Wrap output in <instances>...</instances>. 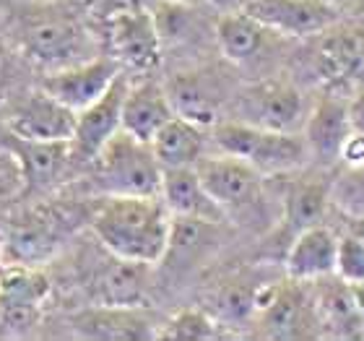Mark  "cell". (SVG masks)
Listing matches in <instances>:
<instances>
[{"mask_svg":"<svg viewBox=\"0 0 364 341\" xmlns=\"http://www.w3.org/2000/svg\"><path fill=\"white\" fill-rule=\"evenodd\" d=\"M89 224L109 256L149 266L167 256L172 214L159 196H105Z\"/></svg>","mask_w":364,"mask_h":341,"instance_id":"obj_1","label":"cell"},{"mask_svg":"<svg viewBox=\"0 0 364 341\" xmlns=\"http://www.w3.org/2000/svg\"><path fill=\"white\" fill-rule=\"evenodd\" d=\"M94 180L105 196H159L161 167L151 144L117 130L91 159Z\"/></svg>","mask_w":364,"mask_h":341,"instance_id":"obj_2","label":"cell"},{"mask_svg":"<svg viewBox=\"0 0 364 341\" xmlns=\"http://www.w3.org/2000/svg\"><path fill=\"white\" fill-rule=\"evenodd\" d=\"M213 144L221 154H232L237 159L258 169L260 174H281L302 167L310 157L307 144L296 133L268 130L242 120H229L213 128Z\"/></svg>","mask_w":364,"mask_h":341,"instance_id":"obj_3","label":"cell"},{"mask_svg":"<svg viewBox=\"0 0 364 341\" xmlns=\"http://www.w3.org/2000/svg\"><path fill=\"white\" fill-rule=\"evenodd\" d=\"M21 47L29 61L55 70L94 58V42L86 26L63 11L31 16L21 29Z\"/></svg>","mask_w":364,"mask_h":341,"instance_id":"obj_4","label":"cell"},{"mask_svg":"<svg viewBox=\"0 0 364 341\" xmlns=\"http://www.w3.org/2000/svg\"><path fill=\"white\" fill-rule=\"evenodd\" d=\"M109 53L120 65L130 70H154L161 61V39L151 11L120 8L107 21Z\"/></svg>","mask_w":364,"mask_h":341,"instance_id":"obj_5","label":"cell"},{"mask_svg":"<svg viewBox=\"0 0 364 341\" xmlns=\"http://www.w3.org/2000/svg\"><path fill=\"white\" fill-rule=\"evenodd\" d=\"M196 172L203 182L205 193L216 201L221 211H242L260 198L263 174L247 164L245 159H237L232 154L219 157H200L196 162Z\"/></svg>","mask_w":364,"mask_h":341,"instance_id":"obj_6","label":"cell"},{"mask_svg":"<svg viewBox=\"0 0 364 341\" xmlns=\"http://www.w3.org/2000/svg\"><path fill=\"white\" fill-rule=\"evenodd\" d=\"M122 65L114 61L112 55H94L89 61L73 63L65 68L53 70L42 81V91L55 97L60 105L70 107L73 112L89 107L94 99H99L109 89Z\"/></svg>","mask_w":364,"mask_h":341,"instance_id":"obj_7","label":"cell"},{"mask_svg":"<svg viewBox=\"0 0 364 341\" xmlns=\"http://www.w3.org/2000/svg\"><path fill=\"white\" fill-rule=\"evenodd\" d=\"M50 297V281L31 266H16L0 276V323L11 334H29L42 318V305Z\"/></svg>","mask_w":364,"mask_h":341,"instance_id":"obj_8","label":"cell"},{"mask_svg":"<svg viewBox=\"0 0 364 341\" xmlns=\"http://www.w3.org/2000/svg\"><path fill=\"white\" fill-rule=\"evenodd\" d=\"M128 91V78L117 73L109 89L89 107L76 112V128L70 138V157L78 162H91L99 149L122 128V99Z\"/></svg>","mask_w":364,"mask_h":341,"instance_id":"obj_9","label":"cell"},{"mask_svg":"<svg viewBox=\"0 0 364 341\" xmlns=\"http://www.w3.org/2000/svg\"><path fill=\"white\" fill-rule=\"evenodd\" d=\"M240 112L242 122L296 133V128L304 125V97L289 81H260L242 94Z\"/></svg>","mask_w":364,"mask_h":341,"instance_id":"obj_10","label":"cell"},{"mask_svg":"<svg viewBox=\"0 0 364 341\" xmlns=\"http://www.w3.org/2000/svg\"><path fill=\"white\" fill-rule=\"evenodd\" d=\"M242 11L284 37L323 34L336 21V8L326 0H247Z\"/></svg>","mask_w":364,"mask_h":341,"instance_id":"obj_11","label":"cell"},{"mask_svg":"<svg viewBox=\"0 0 364 341\" xmlns=\"http://www.w3.org/2000/svg\"><path fill=\"white\" fill-rule=\"evenodd\" d=\"M73 128H76V112L60 105L47 91L26 97L8 115V133L29 141H70Z\"/></svg>","mask_w":364,"mask_h":341,"instance_id":"obj_12","label":"cell"},{"mask_svg":"<svg viewBox=\"0 0 364 341\" xmlns=\"http://www.w3.org/2000/svg\"><path fill=\"white\" fill-rule=\"evenodd\" d=\"M351 133L349 122V102L338 94H326L318 99L312 112L304 117V144L310 157L323 164L338 162L341 146Z\"/></svg>","mask_w":364,"mask_h":341,"instance_id":"obj_13","label":"cell"},{"mask_svg":"<svg viewBox=\"0 0 364 341\" xmlns=\"http://www.w3.org/2000/svg\"><path fill=\"white\" fill-rule=\"evenodd\" d=\"M338 237L333 229L315 224L296 232L287 251V273L291 281H320L336 273Z\"/></svg>","mask_w":364,"mask_h":341,"instance_id":"obj_14","label":"cell"},{"mask_svg":"<svg viewBox=\"0 0 364 341\" xmlns=\"http://www.w3.org/2000/svg\"><path fill=\"white\" fill-rule=\"evenodd\" d=\"M78 336L97 341H144L156 339L154 323L138 308H120V305H97L78 313L73 318Z\"/></svg>","mask_w":364,"mask_h":341,"instance_id":"obj_15","label":"cell"},{"mask_svg":"<svg viewBox=\"0 0 364 341\" xmlns=\"http://www.w3.org/2000/svg\"><path fill=\"white\" fill-rule=\"evenodd\" d=\"M169 117H175V110L167 97V89L159 81L149 78L141 84H128L125 99H122V130L125 133L149 144Z\"/></svg>","mask_w":364,"mask_h":341,"instance_id":"obj_16","label":"cell"},{"mask_svg":"<svg viewBox=\"0 0 364 341\" xmlns=\"http://www.w3.org/2000/svg\"><path fill=\"white\" fill-rule=\"evenodd\" d=\"M159 198L172 216H190V219L216 221V224L227 216L216 206V201L205 193L196 167L161 169Z\"/></svg>","mask_w":364,"mask_h":341,"instance_id":"obj_17","label":"cell"},{"mask_svg":"<svg viewBox=\"0 0 364 341\" xmlns=\"http://www.w3.org/2000/svg\"><path fill=\"white\" fill-rule=\"evenodd\" d=\"M149 268H151L149 263L112 256V263L102 266V271H97L94 276L97 305L138 308L149 289Z\"/></svg>","mask_w":364,"mask_h":341,"instance_id":"obj_18","label":"cell"},{"mask_svg":"<svg viewBox=\"0 0 364 341\" xmlns=\"http://www.w3.org/2000/svg\"><path fill=\"white\" fill-rule=\"evenodd\" d=\"M260 326L273 339H299L307 336L312 323V310L304 292L296 284H276L271 303L260 313H255Z\"/></svg>","mask_w":364,"mask_h":341,"instance_id":"obj_19","label":"cell"},{"mask_svg":"<svg viewBox=\"0 0 364 341\" xmlns=\"http://www.w3.org/2000/svg\"><path fill=\"white\" fill-rule=\"evenodd\" d=\"M149 144L161 169L196 167V162L203 157L205 128L175 115L156 130V136Z\"/></svg>","mask_w":364,"mask_h":341,"instance_id":"obj_20","label":"cell"},{"mask_svg":"<svg viewBox=\"0 0 364 341\" xmlns=\"http://www.w3.org/2000/svg\"><path fill=\"white\" fill-rule=\"evenodd\" d=\"M8 149L16 157L21 174L29 188L53 182L63 167L68 164L70 157V141H29L8 133Z\"/></svg>","mask_w":364,"mask_h":341,"instance_id":"obj_21","label":"cell"},{"mask_svg":"<svg viewBox=\"0 0 364 341\" xmlns=\"http://www.w3.org/2000/svg\"><path fill=\"white\" fill-rule=\"evenodd\" d=\"M326 37L320 39L315 65L320 78L328 86H341L357 76L364 65V42L357 37V31H323Z\"/></svg>","mask_w":364,"mask_h":341,"instance_id":"obj_22","label":"cell"},{"mask_svg":"<svg viewBox=\"0 0 364 341\" xmlns=\"http://www.w3.org/2000/svg\"><path fill=\"white\" fill-rule=\"evenodd\" d=\"M216 45L221 55L232 63H252L263 50H266L268 39L273 31L255 21L252 16L245 11H229L216 19Z\"/></svg>","mask_w":364,"mask_h":341,"instance_id":"obj_23","label":"cell"},{"mask_svg":"<svg viewBox=\"0 0 364 341\" xmlns=\"http://www.w3.org/2000/svg\"><path fill=\"white\" fill-rule=\"evenodd\" d=\"M164 89H167L175 115L196 122L200 128L216 125L221 99L216 86L208 78H203V73H177L175 78H169Z\"/></svg>","mask_w":364,"mask_h":341,"instance_id":"obj_24","label":"cell"},{"mask_svg":"<svg viewBox=\"0 0 364 341\" xmlns=\"http://www.w3.org/2000/svg\"><path fill=\"white\" fill-rule=\"evenodd\" d=\"M328 204H331V188L323 180L302 177L291 182L284 196V224L294 235L307 227L323 224Z\"/></svg>","mask_w":364,"mask_h":341,"instance_id":"obj_25","label":"cell"},{"mask_svg":"<svg viewBox=\"0 0 364 341\" xmlns=\"http://www.w3.org/2000/svg\"><path fill=\"white\" fill-rule=\"evenodd\" d=\"M55 235L50 224L34 219L31 224H23V227H16L11 232V240H8V248L14 251L16 261H23L26 266H31V261H42L47 253L53 251Z\"/></svg>","mask_w":364,"mask_h":341,"instance_id":"obj_26","label":"cell"},{"mask_svg":"<svg viewBox=\"0 0 364 341\" xmlns=\"http://www.w3.org/2000/svg\"><path fill=\"white\" fill-rule=\"evenodd\" d=\"M219 336V323L203 310H182L167 326L161 328L156 339L172 341H208Z\"/></svg>","mask_w":364,"mask_h":341,"instance_id":"obj_27","label":"cell"},{"mask_svg":"<svg viewBox=\"0 0 364 341\" xmlns=\"http://www.w3.org/2000/svg\"><path fill=\"white\" fill-rule=\"evenodd\" d=\"M331 201L338 204V209L354 216H364V164L359 167H343L338 180L331 185Z\"/></svg>","mask_w":364,"mask_h":341,"instance_id":"obj_28","label":"cell"},{"mask_svg":"<svg viewBox=\"0 0 364 341\" xmlns=\"http://www.w3.org/2000/svg\"><path fill=\"white\" fill-rule=\"evenodd\" d=\"M336 273L349 284L364 281V243L354 232L338 237V253H336Z\"/></svg>","mask_w":364,"mask_h":341,"instance_id":"obj_29","label":"cell"},{"mask_svg":"<svg viewBox=\"0 0 364 341\" xmlns=\"http://www.w3.org/2000/svg\"><path fill=\"white\" fill-rule=\"evenodd\" d=\"M338 162H341L343 167H359V164H364V133L351 130L341 146Z\"/></svg>","mask_w":364,"mask_h":341,"instance_id":"obj_30","label":"cell"},{"mask_svg":"<svg viewBox=\"0 0 364 341\" xmlns=\"http://www.w3.org/2000/svg\"><path fill=\"white\" fill-rule=\"evenodd\" d=\"M349 122H351V130L364 133V91L349 102Z\"/></svg>","mask_w":364,"mask_h":341,"instance_id":"obj_31","label":"cell"},{"mask_svg":"<svg viewBox=\"0 0 364 341\" xmlns=\"http://www.w3.org/2000/svg\"><path fill=\"white\" fill-rule=\"evenodd\" d=\"M205 3H211L213 8H219L221 14H229V11H242V6L247 0H205Z\"/></svg>","mask_w":364,"mask_h":341,"instance_id":"obj_32","label":"cell"},{"mask_svg":"<svg viewBox=\"0 0 364 341\" xmlns=\"http://www.w3.org/2000/svg\"><path fill=\"white\" fill-rule=\"evenodd\" d=\"M349 284V281H346ZM351 289V297H354V305H357V310L364 315V281H359V284H349Z\"/></svg>","mask_w":364,"mask_h":341,"instance_id":"obj_33","label":"cell"},{"mask_svg":"<svg viewBox=\"0 0 364 341\" xmlns=\"http://www.w3.org/2000/svg\"><path fill=\"white\" fill-rule=\"evenodd\" d=\"M354 235L364 243V216H354Z\"/></svg>","mask_w":364,"mask_h":341,"instance_id":"obj_34","label":"cell"},{"mask_svg":"<svg viewBox=\"0 0 364 341\" xmlns=\"http://www.w3.org/2000/svg\"><path fill=\"white\" fill-rule=\"evenodd\" d=\"M328 6H333V8H338V6H346V3H351V0H326Z\"/></svg>","mask_w":364,"mask_h":341,"instance_id":"obj_35","label":"cell"},{"mask_svg":"<svg viewBox=\"0 0 364 341\" xmlns=\"http://www.w3.org/2000/svg\"><path fill=\"white\" fill-rule=\"evenodd\" d=\"M177 3H193V0H177Z\"/></svg>","mask_w":364,"mask_h":341,"instance_id":"obj_36","label":"cell"}]
</instances>
